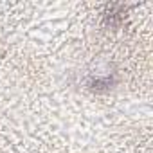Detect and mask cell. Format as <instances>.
<instances>
[{"label":"cell","instance_id":"cell-1","mask_svg":"<svg viewBox=\"0 0 153 153\" xmlns=\"http://www.w3.org/2000/svg\"><path fill=\"white\" fill-rule=\"evenodd\" d=\"M88 87L96 92H105L114 87V78L112 76H103V78H92L88 81Z\"/></svg>","mask_w":153,"mask_h":153}]
</instances>
